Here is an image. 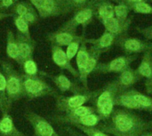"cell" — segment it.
<instances>
[{"label":"cell","mask_w":152,"mask_h":136,"mask_svg":"<svg viewBox=\"0 0 152 136\" xmlns=\"http://www.w3.org/2000/svg\"><path fill=\"white\" fill-rule=\"evenodd\" d=\"M110 118L108 123L99 126V128L114 136L141 135L152 128V121H145L126 109H115Z\"/></svg>","instance_id":"6da1fadb"},{"label":"cell","mask_w":152,"mask_h":136,"mask_svg":"<svg viewBox=\"0 0 152 136\" xmlns=\"http://www.w3.org/2000/svg\"><path fill=\"white\" fill-rule=\"evenodd\" d=\"M23 94L28 100H33L45 95L55 96L57 94L44 80L34 76H28L23 80Z\"/></svg>","instance_id":"7a4b0ae2"},{"label":"cell","mask_w":152,"mask_h":136,"mask_svg":"<svg viewBox=\"0 0 152 136\" xmlns=\"http://www.w3.org/2000/svg\"><path fill=\"white\" fill-rule=\"evenodd\" d=\"M96 91H86L81 94H76L72 96H61L55 95L56 110L60 113H67L71 110L83 106L86 102H90L95 95Z\"/></svg>","instance_id":"3957f363"},{"label":"cell","mask_w":152,"mask_h":136,"mask_svg":"<svg viewBox=\"0 0 152 136\" xmlns=\"http://www.w3.org/2000/svg\"><path fill=\"white\" fill-rule=\"evenodd\" d=\"M24 116L31 125L36 136H61L44 117H41L32 110H27Z\"/></svg>","instance_id":"277c9868"},{"label":"cell","mask_w":152,"mask_h":136,"mask_svg":"<svg viewBox=\"0 0 152 136\" xmlns=\"http://www.w3.org/2000/svg\"><path fill=\"white\" fill-rule=\"evenodd\" d=\"M4 69L6 71V93L9 103L12 105V102L24 97L23 81L11 68L5 67Z\"/></svg>","instance_id":"5b68a950"},{"label":"cell","mask_w":152,"mask_h":136,"mask_svg":"<svg viewBox=\"0 0 152 136\" xmlns=\"http://www.w3.org/2000/svg\"><path fill=\"white\" fill-rule=\"evenodd\" d=\"M51 120L57 124H68L73 126H83L87 127H94L102 121V117L95 113L82 117V118H69L65 115H55L50 118Z\"/></svg>","instance_id":"8992f818"},{"label":"cell","mask_w":152,"mask_h":136,"mask_svg":"<svg viewBox=\"0 0 152 136\" xmlns=\"http://www.w3.org/2000/svg\"><path fill=\"white\" fill-rule=\"evenodd\" d=\"M136 59L134 55H126L119 56L110 62L107 63H99L97 64L94 72L96 73H121L127 68L129 65Z\"/></svg>","instance_id":"52a82bcc"},{"label":"cell","mask_w":152,"mask_h":136,"mask_svg":"<svg viewBox=\"0 0 152 136\" xmlns=\"http://www.w3.org/2000/svg\"><path fill=\"white\" fill-rule=\"evenodd\" d=\"M118 44L127 55L147 52L152 48V45L134 37H121Z\"/></svg>","instance_id":"ba28073f"},{"label":"cell","mask_w":152,"mask_h":136,"mask_svg":"<svg viewBox=\"0 0 152 136\" xmlns=\"http://www.w3.org/2000/svg\"><path fill=\"white\" fill-rule=\"evenodd\" d=\"M141 78H142L138 75L136 70L129 67L119 74L118 79L114 81V83L117 86L119 92L121 93L126 91L129 87H131L133 85L138 82Z\"/></svg>","instance_id":"9c48e42d"},{"label":"cell","mask_w":152,"mask_h":136,"mask_svg":"<svg viewBox=\"0 0 152 136\" xmlns=\"http://www.w3.org/2000/svg\"><path fill=\"white\" fill-rule=\"evenodd\" d=\"M53 79L54 84L56 85V86L58 87V89L61 92H71L74 94H81V93L86 92V90L87 89V88H82L79 86H77V84L71 82L63 74L53 77Z\"/></svg>","instance_id":"30bf717a"},{"label":"cell","mask_w":152,"mask_h":136,"mask_svg":"<svg viewBox=\"0 0 152 136\" xmlns=\"http://www.w3.org/2000/svg\"><path fill=\"white\" fill-rule=\"evenodd\" d=\"M53 61L54 63L63 69H67L74 77H79V73L70 64V61L68 59L66 53L61 47H55L53 50Z\"/></svg>","instance_id":"8fae6325"},{"label":"cell","mask_w":152,"mask_h":136,"mask_svg":"<svg viewBox=\"0 0 152 136\" xmlns=\"http://www.w3.org/2000/svg\"><path fill=\"white\" fill-rule=\"evenodd\" d=\"M0 135L1 136H27L18 130L12 117L8 113H4L0 119Z\"/></svg>","instance_id":"7c38bea8"},{"label":"cell","mask_w":152,"mask_h":136,"mask_svg":"<svg viewBox=\"0 0 152 136\" xmlns=\"http://www.w3.org/2000/svg\"><path fill=\"white\" fill-rule=\"evenodd\" d=\"M116 37H117L116 35L105 31V33H103L99 38L92 39V40H89L88 42L91 43L93 45L91 49H94L100 53H103L107 51L108 49H110V47L114 44Z\"/></svg>","instance_id":"4fadbf2b"},{"label":"cell","mask_w":152,"mask_h":136,"mask_svg":"<svg viewBox=\"0 0 152 136\" xmlns=\"http://www.w3.org/2000/svg\"><path fill=\"white\" fill-rule=\"evenodd\" d=\"M101 53H100L98 51L91 49L90 59H89L87 64L86 65V67L84 68V69L79 72V79L86 88H87V78L92 72L94 71V69L98 64V60H99Z\"/></svg>","instance_id":"5bb4252c"},{"label":"cell","mask_w":152,"mask_h":136,"mask_svg":"<svg viewBox=\"0 0 152 136\" xmlns=\"http://www.w3.org/2000/svg\"><path fill=\"white\" fill-rule=\"evenodd\" d=\"M114 103L116 106H120L129 110H142L140 105L127 91L118 94L114 99Z\"/></svg>","instance_id":"9a60e30c"},{"label":"cell","mask_w":152,"mask_h":136,"mask_svg":"<svg viewBox=\"0 0 152 136\" xmlns=\"http://www.w3.org/2000/svg\"><path fill=\"white\" fill-rule=\"evenodd\" d=\"M105 29L107 32L112 33L116 36H118L120 34H122L128 27V23L129 20H126V21H121L118 19H117L116 17H112L110 19H105L102 20Z\"/></svg>","instance_id":"2e32d148"},{"label":"cell","mask_w":152,"mask_h":136,"mask_svg":"<svg viewBox=\"0 0 152 136\" xmlns=\"http://www.w3.org/2000/svg\"><path fill=\"white\" fill-rule=\"evenodd\" d=\"M136 72L141 78H145L147 80L152 78V56L150 51L145 52V54L139 65Z\"/></svg>","instance_id":"e0dca14e"},{"label":"cell","mask_w":152,"mask_h":136,"mask_svg":"<svg viewBox=\"0 0 152 136\" xmlns=\"http://www.w3.org/2000/svg\"><path fill=\"white\" fill-rule=\"evenodd\" d=\"M135 100V102L140 105V107L142 108V110H144L146 111L152 112V98L145 95L138 91H136L135 89H128L126 90Z\"/></svg>","instance_id":"ac0fdd59"},{"label":"cell","mask_w":152,"mask_h":136,"mask_svg":"<svg viewBox=\"0 0 152 136\" xmlns=\"http://www.w3.org/2000/svg\"><path fill=\"white\" fill-rule=\"evenodd\" d=\"M12 105L9 103L6 93V78L0 72V110L2 113H8Z\"/></svg>","instance_id":"d6986e66"},{"label":"cell","mask_w":152,"mask_h":136,"mask_svg":"<svg viewBox=\"0 0 152 136\" xmlns=\"http://www.w3.org/2000/svg\"><path fill=\"white\" fill-rule=\"evenodd\" d=\"M94 15V10L92 8H83L79 12L76 13L73 18V24L74 25H81L86 24L88 22Z\"/></svg>","instance_id":"ffe728a7"},{"label":"cell","mask_w":152,"mask_h":136,"mask_svg":"<svg viewBox=\"0 0 152 136\" xmlns=\"http://www.w3.org/2000/svg\"><path fill=\"white\" fill-rule=\"evenodd\" d=\"M91 56V52H89L86 48V46L85 45H83L77 53V69H78V73L80 71H82L84 69V68L86 67V65L87 64L89 59Z\"/></svg>","instance_id":"44dd1931"},{"label":"cell","mask_w":152,"mask_h":136,"mask_svg":"<svg viewBox=\"0 0 152 136\" xmlns=\"http://www.w3.org/2000/svg\"><path fill=\"white\" fill-rule=\"evenodd\" d=\"M96 109L94 106H80L78 108H76L74 110H69V112L65 113L64 115L69 118H82L87 115H90L92 113H95Z\"/></svg>","instance_id":"7402d4cb"},{"label":"cell","mask_w":152,"mask_h":136,"mask_svg":"<svg viewBox=\"0 0 152 136\" xmlns=\"http://www.w3.org/2000/svg\"><path fill=\"white\" fill-rule=\"evenodd\" d=\"M98 15L102 20L110 19L112 17H115L114 13V6L109 3H103L98 8Z\"/></svg>","instance_id":"603a6c76"},{"label":"cell","mask_w":152,"mask_h":136,"mask_svg":"<svg viewBox=\"0 0 152 136\" xmlns=\"http://www.w3.org/2000/svg\"><path fill=\"white\" fill-rule=\"evenodd\" d=\"M128 11L129 7L126 6V4H120L116 6H114V13L115 17L121 21H126L127 20V16H128Z\"/></svg>","instance_id":"cb8c5ba5"},{"label":"cell","mask_w":152,"mask_h":136,"mask_svg":"<svg viewBox=\"0 0 152 136\" xmlns=\"http://www.w3.org/2000/svg\"><path fill=\"white\" fill-rule=\"evenodd\" d=\"M74 41H75V37L72 34L67 33V32L59 33L55 37V42L59 45H67L68 46L70 43H72Z\"/></svg>","instance_id":"d4e9b609"},{"label":"cell","mask_w":152,"mask_h":136,"mask_svg":"<svg viewBox=\"0 0 152 136\" xmlns=\"http://www.w3.org/2000/svg\"><path fill=\"white\" fill-rule=\"evenodd\" d=\"M77 129L82 131L86 136H110L107 133L103 132L100 128L96 127H87V126H76Z\"/></svg>","instance_id":"484cf974"},{"label":"cell","mask_w":152,"mask_h":136,"mask_svg":"<svg viewBox=\"0 0 152 136\" xmlns=\"http://www.w3.org/2000/svg\"><path fill=\"white\" fill-rule=\"evenodd\" d=\"M134 12L137 13H142V14H152V6L150 5L148 3L145 1L139 2L135 4L132 8H131Z\"/></svg>","instance_id":"4316f807"},{"label":"cell","mask_w":152,"mask_h":136,"mask_svg":"<svg viewBox=\"0 0 152 136\" xmlns=\"http://www.w3.org/2000/svg\"><path fill=\"white\" fill-rule=\"evenodd\" d=\"M23 69H24L26 74H28V76H35L37 72V64L35 63V61L33 60H31L29 58L24 60Z\"/></svg>","instance_id":"83f0119b"},{"label":"cell","mask_w":152,"mask_h":136,"mask_svg":"<svg viewBox=\"0 0 152 136\" xmlns=\"http://www.w3.org/2000/svg\"><path fill=\"white\" fill-rule=\"evenodd\" d=\"M18 48H19L20 59L26 60V59L29 58V56L31 55V53H32V49H31V46L28 44H27V43H20L18 45Z\"/></svg>","instance_id":"f1b7e54d"},{"label":"cell","mask_w":152,"mask_h":136,"mask_svg":"<svg viewBox=\"0 0 152 136\" xmlns=\"http://www.w3.org/2000/svg\"><path fill=\"white\" fill-rule=\"evenodd\" d=\"M80 46H79V41H74L72 43H70L68 47H67V51H66V54L68 59L70 61L72 60L77 53L78 50H79Z\"/></svg>","instance_id":"f546056e"},{"label":"cell","mask_w":152,"mask_h":136,"mask_svg":"<svg viewBox=\"0 0 152 136\" xmlns=\"http://www.w3.org/2000/svg\"><path fill=\"white\" fill-rule=\"evenodd\" d=\"M7 54L12 59L19 60L20 59V54H19L18 45H16L13 42H9L8 45H7Z\"/></svg>","instance_id":"4dcf8cb0"},{"label":"cell","mask_w":152,"mask_h":136,"mask_svg":"<svg viewBox=\"0 0 152 136\" xmlns=\"http://www.w3.org/2000/svg\"><path fill=\"white\" fill-rule=\"evenodd\" d=\"M15 23H16L17 28H18L20 31H22V32H24V33H27V32H28V24H27V22L23 20L22 17L18 18V19L16 20Z\"/></svg>","instance_id":"1f68e13d"},{"label":"cell","mask_w":152,"mask_h":136,"mask_svg":"<svg viewBox=\"0 0 152 136\" xmlns=\"http://www.w3.org/2000/svg\"><path fill=\"white\" fill-rule=\"evenodd\" d=\"M55 8V4L53 0H46L44 7H43V11L46 12H52Z\"/></svg>","instance_id":"d6a6232c"},{"label":"cell","mask_w":152,"mask_h":136,"mask_svg":"<svg viewBox=\"0 0 152 136\" xmlns=\"http://www.w3.org/2000/svg\"><path fill=\"white\" fill-rule=\"evenodd\" d=\"M120 1H121V4H126V5L128 6L129 9H130V8H132L135 4H137V3H139V2H142V1H143V0H120Z\"/></svg>","instance_id":"836d02e7"},{"label":"cell","mask_w":152,"mask_h":136,"mask_svg":"<svg viewBox=\"0 0 152 136\" xmlns=\"http://www.w3.org/2000/svg\"><path fill=\"white\" fill-rule=\"evenodd\" d=\"M31 2L38 9H41L42 10L43 7H44V5H45V2H46V0H31Z\"/></svg>","instance_id":"e575fe53"},{"label":"cell","mask_w":152,"mask_h":136,"mask_svg":"<svg viewBox=\"0 0 152 136\" xmlns=\"http://www.w3.org/2000/svg\"><path fill=\"white\" fill-rule=\"evenodd\" d=\"M64 130H65L69 135L71 136H86L84 135L83 134H81V133H78V132H77V131H74V130L71 129L70 127H65Z\"/></svg>","instance_id":"d590c367"},{"label":"cell","mask_w":152,"mask_h":136,"mask_svg":"<svg viewBox=\"0 0 152 136\" xmlns=\"http://www.w3.org/2000/svg\"><path fill=\"white\" fill-rule=\"evenodd\" d=\"M17 12L20 15V16H23L25 15L28 12H27V8L21 4H19L18 7H17Z\"/></svg>","instance_id":"8d00e7d4"},{"label":"cell","mask_w":152,"mask_h":136,"mask_svg":"<svg viewBox=\"0 0 152 136\" xmlns=\"http://www.w3.org/2000/svg\"><path fill=\"white\" fill-rule=\"evenodd\" d=\"M146 89H147V93H148V94H152V78L151 79L147 80V83H146Z\"/></svg>","instance_id":"74e56055"},{"label":"cell","mask_w":152,"mask_h":136,"mask_svg":"<svg viewBox=\"0 0 152 136\" xmlns=\"http://www.w3.org/2000/svg\"><path fill=\"white\" fill-rule=\"evenodd\" d=\"M22 18H23V20H24L25 21H32L33 19H34L33 15H32L31 13H29V12H27L25 15H23Z\"/></svg>","instance_id":"f35d334b"},{"label":"cell","mask_w":152,"mask_h":136,"mask_svg":"<svg viewBox=\"0 0 152 136\" xmlns=\"http://www.w3.org/2000/svg\"><path fill=\"white\" fill-rule=\"evenodd\" d=\"M144 34H145V36H146L148 38L152 39V30L151 29H146Z\"/></svg>","instance_id":"ab89813d"},{"label":"cell","mask_w":152,"mask_h":136,"mask_svg":"<svg viewBox=\"0 0 152 136\" xmlns=\"http://www.w3.org/2000/svg\"><path fill=\"white\" fill-rule=\"evenodd\" d=\"M12 3V0H3V4L4 6H9Z\"/></svg>","instance_id":"60d3db41"},{"label":"cell","mask_w":152,"mask_h":136,"mask_svg":"<svg viewBox=\"0 0 152 136\" xmlns=\"http://www.w3.org/2000/svg\"><path fill=\"white\" fill-rule=\"evenodd\" d=\"M76 4H86V1L87 0H73Z\"/></svg>","instance_id":"b9f144b4"},{"label":"cell","mask_w":152,"mask_h":136,"mask_svg":"<svg viewBox=\"0 0 152 136\" xmlns=\"http://www.w3.org/2000/svg\"><path fill=\"white\" fill-rule=\"evenodd\" d=\"M139 136H152V132H148V131H145L143 133H142Z\"/></svg>","instance_id":"7bdbcfd3"},{"label":"cell","mask_w":152,"mask_h":136,"mask_svg":"<svg viewBox=\"0 0 152 136\" xmlns=\"http://www.w3.org/2000/svg\"><path fill=\"white\" fill-rule=\"evenodd\" d=\"M140 135H126V136H139Z\"/></svg>","instance_id":"ee69618b"},{"label":"cell","mask_w":152,"mask_h":136,"mask_svg":"<svg viewBox=\"0 0 152 136\" xmlns=\"http://www.w3.org/2000/svg\"><path fill=\"white\" fill-rule=\"evenodd\" d=\"M151 29V30H152V28H151V29Z\"/></svg>","instance_id":"f6af8a7d"},{"label":"cell","mask_w":152,"mask_h":136,"mask_svg":"<svg viewBox=\"0 0 152 136\" xmlns=\"http://www.w3.org/2000/svg\"><path fill=\"white\" fill-rule=\"evenodd\" d=\"M151 1H152V0H151Z\"/></svg>","instance_id":"bcb514c9"}]
</instances>
